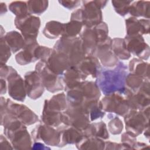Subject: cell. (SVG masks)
I'll list each match as a JSON object with an SVG mask.
<instances>
[{
    "mask_svg": "<svg viewBox=\"0 0 150 150\" xmlns=\"http://www.w3.org/2000/svg\"><path fill=\"white\" fill-rule=\"evenodd\" d=\"M64 30V24L56 21L47 22L43 29V35L49 39H55L62 36Z\"/></svg>",
    "mask_w": 150,
    "mask_h": 150,
    "instance_id": "f546056e",
    "label": "cell"
},
{
    "mask_svg": "<svg viewBox=\"0 0 150 150\" xmlns=\"http://www.w3.org/2000/svg\"><path fill=\"white\" fill-rule=\"evenodd\" d=\"M124 39L127 50L142 59H148L149 56V46L145 42L142 35L127 36Z\"/></svg>",
    "mask_w": 150,
    "mask_h": 150,
    "instance_id": "7c38bea8",
    "label": "cell"
},
{
    "mask_svg": "<svg viewBox=\"0 0 150 150\" xmlns=\"http://www.w3.org/2000/svg\"><path fill=\"white\" fill-rule=\"evenodd\" d=\"M77 67L86 76H91L96 78L101 71L98 59L94 56H86Z\"/></svg>",
    "mask_w": 150,
    "mask_h": 150,
    "instance_id": "e0dca14e",
    "label": "cell"
},
{
    "mask_svg": "<svg viewBox=\"0 0 150 150\" xmlns=\"http://www.w3.org/2000/svg\"><path fill=\"white\" fill-rule=\"evenodd\" d=\"M15 24L21 30L24 39L36 38L40 25L39 18L28 14L25 16H16Z\"/></svg>",
    "mask_w": 150,
    "mask_h": 150,
    "instance_id": "ba28073f",
    "label": "cell"
},
{
    "mask_svg": "<svg viewBox=\"0 0 150 150\" xmlns=\"http://www.w3.org/2000/svg\"><path fill=\"white\" fill-rule=\"evenodd\" d=\"M13 148L12 146L9 142L6 139L5 137L3 135H1V149H13Z\"/></svg>",
    "mask_w": 150,
    "mask_h": 150,
    "instance_id": "60d3db41",
    "label": "cell"
},
{
    "mask_svg": "<svg viewBox=\"0 0 150 150\" xmlns=\"http://www.w3.org/2000/svg\"><path fill=\"white\" fill-rule=\"evenodd\" d=\"M76 87L79 90L86 101L98 100L100 97V88L96 83L83 81Z\"/></svg>",
    "mask_w": 150,
    "mask_h": 150,
    "instance_id": "7402d4cb",
    "label": "cell"
},
{
    "mask_svg": "<svg viewBox=\"0 0 150 150\" xmlns=\"http://www.w3.org/2000/svg\"><path fill=\"white\" fill-rule=\"evenodd\" d=\"M76 147L80 149H104L105 142L98 137L83 136L81 140L76 144Z\"/></svg>",
    "mask_w": 150,
    "mask_h": 150,
    "instance_id": "cb8c5ba5",
    "label": "cell"
},
{
    "mask_svg": "<svg viewBox=\"0 0 150 150\" xmlns=\"http://www.w3.org/2000/svg\"><path fill=\"white\" fill-rule=\"evenodd\" d=\"M4 38L12 52H16L23 48L25 45V39L19 32L16 31L8 32Z\"/></svg>",
    "mask_w": 150,
    "mask_h": 150,
    "instance_id": "484cf974",
    "label": "cell"
},
{
    "mask_svg": "<svg viewBox=\"0 0 150 150\" xmlns=\"http://www.w3.org/2000/svg\"><path fill=\"white\" fill-rule=\"evenodd\" d=\"M13 70L14 69L12 67L7 66L5 64H1V78L7 79Z\"/></svg>",
    "mask_w": 150,
    "mask_h": 150,
    "instance_id": "f35d334b",
    "label": "cell"
},
{
    "mask_svg": "<svg viewBox=\"0 0 150 150\" xmlns=\"http://www.w3.org/2000/svg\"><path fill=\"white\" fill-rule=\"evenodd\" d=\"M42 120L44 124L52 126L57 127L62 122V113L49 109L46 105H44L42 115Z\"/></svg>",
    "mask_w": 150,
    "mask_h": 150,
    "instance_id": "d4e9b609",
    "label": "cell"
},
{
    "mask_svg": "<svg viewBox=\"0 0 150 150\" xmlns=\"http://www.w3.org/2000/svg\"><path fill=\"white\" fill-rule=\"evenodd\" d=\"M144 79L140 76L132 73L127 75L125 83L128 87L127 89L132 93H137L144 83Z\"/></svg>",
    "mask_w": 150,
    "mask_h": 150,
    "instance_id": "4dcf8cb0",
    "label": "cell"
},
{
    "mask_svg": "<svg viewBox=\"0 0 150 150\" xmlns=\"http://www.w3.org/2000/svg\"><path fill=\"white\" fill-rule=\"evenodd\" d=\"M59 2L63 6L68 9H73L74 8H76L80 3V1H62Z\"/></svg>",
    "mask_w": 150,
    "mask_h": 150,
    "instance_id": "ab89813d",
    "label": "cell"
},
{
    "mask_svg": "<svg viewBox=\"0 0 150 150\" xmlns=\"http://www.w3.org/2000/svg\"><path fill=\"white\" fill-rule=\"evenodd\" d=\"M127 36H132L149 33V19L138 20L135 18H129L125 21Z\"/></svg>",
    "mask_w": 150,
    "mask_h": 150,
    "instance_id": "ffe728a7",
    "label": "cell"
},
{
    "mask_svg": "<svg viewBox=\"0 0 150 150\" xmlns=\"http://www.w3.org/2000/svg\"><path fill=\"white\" fill-rule=\"evenodd\" d=\"M11 48L4 37L1 38V64H5L11 56Z\"/></svg>",
    "mask_w": 150,
    "mask_h": 150,
    "instance_id": "d590c367",
    "label": "cell"
},
{
    "mask_svg": "<svg viewBox=\"0 0 150 150\" xmlns=\"http://www.w3.org/2000/svg\"><path fill=\"white\" fill-rule=\"evenodd\" d=\"M8 112L17 117L25 125H31L37 122L39 119L28 107L23 104L13 103L9 99L1 98V114Z\"/></svg>",
    "mask_w": 150,
    "mask_h": 150,
    "instance_id": "277c9868",
    "label": "cell"
},
{
    "mask_svg": "<svg viewBox=\"0 0 150 150\" xmlns=\"http://www.w3.org/2000/svg\"><path fill=\"white\" fill-rule=\"evenodd\" d=\"M7 80L9 95L17 101H23L26 94L25 80L15 69L7 77Z\"/></svg>",
    "mask_w": 150,
    "mask_h": 150,
    "instance_id": "4fadbf2b",
    "label": "cell"
},
{
    "mask_svg": "<svg viewBox=\"0 0 150 150\" xmlns=\"http://www.w3.org/2000/svg\"><path fill=\"white\" fill-rule=\"evenodd\" d=\"M111 39L108 37L104 42L98 43L93 53L97 57L103 65L105 67H114L117 65L118 58L111 48Z\"/></svg>",
    "mask_w": 150,
    "mask_h": 150,
    "instance_id": "8fae6325",
    "label": "cell"
},
{
    "mask_svg": "<svg viewBox=\"0 0 150 150\" xmlns=\"http://www.w3.org/2000/svg\"><path fill=\"white\" fill-rule=\"evenodd\" d=\"M149 64L142 60L134 58L129 63V70L131 73L135 74L142 77L144 79H149Z\"/></svg>",
    "mask_w": 150,
    "mask_h": 150,
    "instance_id": "4316f807",
    "label": "cell"
},
{
    "mask_svg": "<svg viewBox=\"0 0 150 150\" xmlns=\"http://www.w3.org/2000/svg\"><path fill=\"white\" fill-rule=\"evenodd\" d=\"M46 63L49 68L53 73L60 76L70 67L67 56L64 53L54 49L47 59Z\"/></svg>",
    "mask_w": 150,
    "mask_h": 150,
    "instance_id": "9a60e30c",
    "label": "cell"
},
{
    "mask_svg": "<svg viewBox=\"0 0 150 150\" xmlns=\"http://www.w3.org/2000/svg\"><path fill=\"white\" fill-rule=\"evenodd\" d=\"M83 25V23L80 21L71 20L70 22L64 24V30L62 36L76 38L80 33Z\"/></svg>",
    "mask_w": 150,
    "mask_h": 150,
    "instance_id": "1f68e13d",
    "label": "cell"
},
{
    "mask_svg": "<svg viewBox=\"0 0 150 150\" xmlns=\"http://www.w3.org/2000/svg\"><path fill=\"white\" fill-rule=\"evenodd\" d=\"M80 38L83 42L86 56L93 54L98 43V38L93 27H86L81 34Z\"/></svg>",
    "mask_w": 150,
    "mask_h": 150,
    "instance_id": "ac0fdd59",
    "label": "cell"
},
{
    "mask_svg": "<svg viewBox=\"0 0 150 150\" xmlns=\"http://www.w3.org/2000/svg\"><path fill=\"white\" fill-rule=\"evenodd\" d=\"M35 69L39 74L44 87L49 91L54 93L63 89V78L49 68L46 60H41L36 65Z\"/></svg>",
    "mask_w": 150,
    "mask_h": 150,
    "instance_id": "8992f818",
    "label": "cell"
},
{
    "mask_svg": "<svg viewBox=\"0 0 150 150\" xmlns=\"http://www.w3.org/2000/svg\"><path fill=\"white\" fill-rule=\"evenodd\" d=\"M26 2L15 1L10 4L9 6V10L16 16H25L29 14Z\"/></svg>",
    "mask_w": 150,
    "mask_h": 150,
    "instance_id": "e575fe53",
    "label": "cell"
},
{
    "mask_svg": "<svg viewBox=\"0 0 150 150\" xmlns=\"http://www.w3.org/2000/svg\"><path fill=\"white\" fill-rule=\"evenodd\" d=\"M26 94L31 99L39 98L44 92V86L39 74L35 70L28 72L25 76Z\"/></svg>",
    "mask_w": 150,
    "mask_h": 150,
    "instance_id": "5bb4252c",
    "label": "cell"
},
{
    "mask_svg": "<svg viewBox=\"0 0 150 150\" xmlns=\"http://www.w3.org/2000/svg\"><path fill=\"white\" fill-rule=\"evenodd\" d=\"M39 46L36 38L25 39V45L23 50L19 52L15 57L16 62L21 65L29 64L36 60L35 53Z\"/></svg>",
    "mask_w": 150,
    "mask_h": 150,
    "instance_id": "2e32d148",
    "label": "cell"
},
{
    "mask_svg": "<svg viewBox=\"0 0 150 150\" xmlns=\"http://www.w3.org/2000/svg\"><path fill=\"white\" fill-rule=\"evenodd\" d=\"M45 105L52 110L60 112L67 107L66 97L64 93L54 95L49 100H45Z\"/></svg>",
    "mask_w": 150,
    "mask_h": 150,
    "instance_id": "f1b7e54d",
    "label": "cell"
},
{
    "mask_svg": "<svg viewBox=\"0 0 150 150\" xmlns=\"http://www.w3.org/2000/svg\"><path fill=\"white\" fill-rule=\"evenodd\" d=\"M81 22L87 28L94 27L101 22L102 12L95 1H83Z\"/></svg>",
    "mask_w": 150,
    "mask_h": 150,
    "instance_id": "30bf717a",
    "label": "cell"
},
{
    "mask_svg": "<svg viewBox=\"0 0 150 150\" xmlns=\"http://www.w3.org/2000/svg\"><path fill=\"white\" fill-rule=\"evenodd\" d=\"M63 74V83L69 90L78 86L87 77L77 67H70Z\"/></svg>",
    "mask_w": 150,
    "mask_h": 150,
    "instance_id": "44dd1931",
    "label": "cell"
},
{
    "mask_svg": "<svg viewBox=\"0 0 150 150\" xmlns=\"http://www.w3.org/2000/svg\"><path fill=\"white\" fill-rule=\"evenodd\" d=\"M26 2L30 14L40 15L48 6V1H29Z\"/></svg>",
    "mask_w": 150,
    "mask_h": 150,
    "instance_id": "836d02e7",
    "label": "cell"
},
{
    "mask_svg": "<svg viewBox=\"0 0 150 150\" xmlns=\"http://www.w3.org/2000/svg\"><path fill=\"white\" fill-rule=\"evenodd\" d=\"M108 129L112 134H120L123 129V124L121 120L118 117H114L108 124Z\"/></svg>",
    "mask_w": 150,
    "mask_h": 150,
    "instance_id": "74e56055",
    "label": "cell"
},
{
    "mask_svg": "<svg viewBox=\"0 0 150 150\" xmlns=\"http://www.w3.org/2000/svg\"><path fill=\"white\" fill-rule=\"evenodd\" d=\"M54 50L67 56L70 67H77L86 56L83 42L80 38L62 36L55 44Z\"/></svg>",
    "mask_w": 150,
    "mask_h": 150,
    "instance_id": "7a4b0ae2",
    "label": "cell"
},
{
    "mask_svg": "<svg viewBox=\"0 0 150 150\" xmlns=\"http://www.w3.org/2000/svg\"><path fill=\"white\" fill-rule=\"evenodd\" d=\"M131 1H112V4L115 11L121 16H125L129 12V8Z\"/></svg>",
    "mask_w": 150,
    "mask_h": 150,
    "instance_id": "8d00e7d4",
    "label": "cell"
},
{
    "mask_svg": "<svg viewBox=\"0 0 150 150\" xmlns=\"http://www.w3.org/2000/svg\"><path fill=\"white\" fill-rule=\"evenodd\" d=\"M112 50L117 58L126 60L130 57V52L127 50L124 39L115 38L111 40Z\"/></svg>",
    "mask_w": 150,
    "mask_h": 150,
    "instance_id": "83f0119b",
    "label": "cell"
},
{
    "mask_svg": "<svg viewBox=\"0 0 150 150\" xmlns=\"http://www.w3.org/2000/svg\"><path fill=\"white\" fill-rule=\"evenodd\" d=\"M149 107L143 109L142 111L132 110L125 117L127 132L137 137L148 127Z\"/></svg>",
    "mask_w": 150,
    "mask_h": 150,
    "instance_id": "5b68a950",
    "label": "cell"
},
{
    "mask_svg": "<svg viewBox=\"0 0 150 150\" xmlns=\"http://www.w3.org/2000/svg\"><path fill=\"white\" fill-rule=\"evenodd\" d=\"M129 91L128 89L125 88L123 90L107 95L101 101L103 110L120 115H125L130 109L127 100Z\"/></svg>",
    "mask_w": 150,
    "mask_h": 150,
    "instance_id": "3957f363",
    "label": "cell"
},
{
    "mask_svg": "<svg viewBox=\"0 0 150 150\" xmlns=\"http://www.w3.org/2000/svg\"><path fill=\"white\" fill-rule=\"evenodd\" d=\"M6 91V81L3 79H1V94H5Z\"/></svg>",
    "mask_w": 150,
    "mask_h": 150,
    "instance_id": "b9f144b4",
    "label": "cell"
},
{
    "mask_svg": "<svg viewBox=\"0 0 150 150\" xmlns=\"http://www.w3.org/2000/svg\"><path fill=\"white\" fill-rule=\"evenodd\" d=\"M127 67L120 62L114 70L101 71L96 81L105 95H109L125 89Z\"/></svg>",
    "mask_w": 150,
    "mask_h": 150,
    "instance_id": "6da1fadb",
    "label": "cell"
},
{
    "mask_svg": "<svg viewBox=\"0 0 150 150\" xmlns=\"http://www.w3.org/2000/svg\"><path fill=\"white\" fill-rule=\"evenodd\" d=\"M34 141L42 140L48 145L59 146L60 143V134L59 131L53 127L46 125H39L32 132Z\"/></svg>",
    "mask_w": 150,
    "mask_h": 150,
    "instance_id": "9c48e42d",
    "label": "cell"
},
{
    "mask_svg": "<svg viewBox=\"0 0 150 150\" xmlns=\"http://www.w3.org/2000/svg\"><path fill=\"white\" fill-rule=\"evenodd\" d=\"M83 135L86 137H96L103 139H107L109 138L106 125L102 121L89 124L83 131Z\"/></svg>",
    "mask_w": 150,
    "mask_h": 150,
    "instance_id": "603a6c76",
    "label": "cell"
},
{
    "mask_svg": "<svg viewBox=\"0 0 150 150\" xmlns=\"http://www.w3.org/2000/svg\"><path fill=\"white\" fill-rule=\"evenodd\" d=\"M60 134V145L64 146L67 144H77L83 138V131L72 126L66 125L59 130Z\"/></svg>",
    "mask_w": 150,
    "mask_h": 150,
    "instance_id": "d6986e66",
    "label": "cell"
},
{
    "mask_svg": "<svg viewBox=\"0 0 150 150\" xmlns=\"http://www.w3.org/2000/svg\"><path fill=\"white\" fill-rule=\"evenodd\" d=\"M147 2L137 1L129 8V13L134 16H145L149 18V3Z\"/></svg>",
    "mask_w": 150,
    "mask_h": 150,
    "instance_id": "d6a6232c",
    "label": "cell"
},
{
    "mask_svg": "<svg viewBox=\"0 0 150 150\" xmlns=\"http://www.w3.org/2000/svg\"><path fill=\"white\" fill-rule=\"evenodd\" d=\"M88 114L80 107H70L62 113V122L82 131L90 124Z\"/></svg>",
    "mask_w": 150,
    "mask_h": 150,
    "instance_id": "52a82bcc",
    "label": "cell"
}]
</instances>
